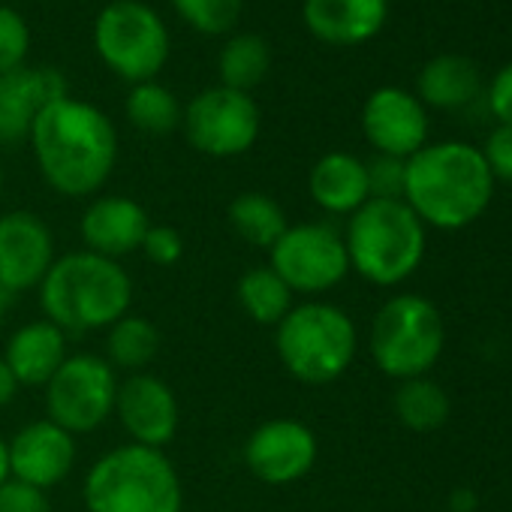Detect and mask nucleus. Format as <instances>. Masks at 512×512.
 <instances>
[{"instance_id": "1", "label": "nucleus", "mask_w": 512, "mask_h": 512, "mask_svg": "<svg viewBox=\"0 0 512 512\" xmlns=\"http://www.w3.org/2000/svg\"><path fill=\"white\" fill-rule=\"evenodd\" d=\"M28 142L43 181L70 199L100 193L118 163L112 118L100 106L70 94L43 109Z\"/></svg>"}, {"instance_id": "2", "label": "nucleus", "mask_w": 512, "mask_h": 512, "mask_svg": "<svg viewBox=\"0 0 512 512\" xmlns=\"http://www.w3.org/2000/svg\"><path fill=\"white\" fill-rule=\"evenodd\" d=\"M494 175L470 142H434L407 160L404 202L434 229L458 232L476 223L494 199Z\"/></svg>"}, {"instance_id": "3", "label": "nucleus", "mask_w": 512, "mask_h": 512, "mask_svg": "<svg viewBox=\"0 0 512 512\" xmlns=\"http://www.w3.org/2000/svg\"><path fill=\"white\" fill-rule=\"evenodd\" d=\"M37 290L43 320L67 335L109 329L127 317L133 305V281L127 269L85 247L58 256Z\"/></svg>"}, {"instance_id": "4", "label": "nucleus", "mask_w": 512, "mask_h": 512, "mask_svg": "<svg viewBox=\"0 0 512 512\" xmlns=\"http://www.w3.org/2000/svg\"><path fill=\"white\" fill-rule=\"evenodd\" d=\"M341 235L350 272L374 287L404 284L425 260V223L404 199H368Z\"/></svg>"}, {"instance_id": "5", "label": "nucleus", "mask_w": 512, "mask_h": 512, "mask_svg": "<svg viewBox=\"0 0 512 512\" xmlns=\"http://www.w3.org/2000/svg\"><path fill=\"white\" fill-rule=\"evenodd\" d=\"M88 512H181L184 485L163 449L124 443L100 455L82 485Z\"/></svg>"}, {"instance_id": "6", "label": "nucleus", "mask_w": 512, "mask_h": 512, "mask_svg": "<svg viewBox=\"0 0 512 512\" xmlns=\"http://www.w3.org/2000/svg\"><path fill=\"white\" fill-rule=\"evenodd\" d=\"M275 350L284 371L305 386L341 380L359 350L353 317L332 302H302L275 326Z\"/></svg>"}, {"instance_id": "7", "label": "nucleus", "mask_w": 512, "mask_h": 512, "mask_svg": "<svg viewBox=\"0 0 512 512\" xmlns=\"http://www.w3.org/2000/svg\"><path fill=\"white\" fill-rule=\"evenodd\" d=\"M371 359L392 380L428 377L446 347V323L434 302L416 293L392 296L371 323Z\"/></svg>"}, {"instance_id": "8", "label": "nucleus", "mask_w": 512, "mask_h": 512, "mask_svg": "<svg viewBox=\"0 0 512 512\" xmlns=\"http://www.w3.org/2000/svg\"><path fill=\"white\" fill-rule=\"evenodd\" d=\"M94 49L106 70L130 85L154 82L172 55L169 28L142 0H112L94 22Z\"/></svg>"}, {"instance_id": "9", "label": "nucleus", "mask_w": 512, "mask_h": 512, "mask_svg": "<svg viewBox=\"0 0 512 512\" xmlns=\"http://www.w3.org/2000/svg\"><path fill=\"white\" fill-rule=\"evenodd\" d=\"M118 371L97 353H76L58 368L46 389V419L64 431L91 434L115 416Z\"/></svg>"}, {"instance_id": "10", "label": "nucleus", "mask_w": 512, "mask_h": 512, "mask_svg": "<svg viewBox=\"0 0 512 512\" xmlns=\"http://www.w3.org/2000/svg\"><path fill=\"white\" fill-rule=\"evenodd\" d=\"M260 127L263 118L256 100L244 91H232L223 85L196 94L181 115V130L187 142L199 154L217 160L247 154L260 139Z\"/></svg>"}, {"instance_id": "11", "label": "nucleus", "mask_w": 512, "mask_h": 512, "mask_svg": "<svg viewBox=\"0 0 512 512\" xmlns=\"http://www.w3.org/2000/svg\"><path fill=\"white\" fill-rule=\"evenodd\" d=\"M269 266L293 293L320 296L335 290L350 275L344 235L329 223H290L269 250Z\"/></svg>"}, {"instance_id": "12", "label": "nucleus", "mask_w": 512, "mask_h": 512, "mask_svg": "<svg viewBox=\"0 0 512 512\" xmlns=\"http://www.w3.org/2000/svg\"><path fill=\"white\" fill-rule=\"evenodd\" d=\"M244 467L266 485H293L305 479L320 455L317 434L299 419H269L244 440Z\"/></svg>"}, {"instance_id": "13", "label": "nucleus", "mask_w": 512, "mask_h": 512, "mask_svg": "<svg viewBox=\"0 0 512 512\" xmlns=\"http://www.w3.org/2000/svg\"><path fill=\"white\" fill-rule=\"evenodd\" d=\"M55 260V232L40 214L28 208L0 214V290L10 296L37 290Z\"/></svg>"}, {"instance_id": "14", "label": "nucleus", "mask_w": 512, "mask_h": 512, "mask_svg": "<svg viewBox=\"0 0 512 512\" xmlns=\"http://www.w3.org/2000/svg\"><path fill=\"white\" fill-rule=\"evenodd\" d=\"M115 416L127 431L130 443L151 446V449H166L175 440L181 422L178 398L172 386L148 371L127 374L118 383Z\"/></svg>"}, {"instance_id": "15", "label": "nucleus", "mask_w": 512, "mask_h": 512, "mask_svg": "<svg viewBox=\"0 0 512 512\" xmlns=\"http://www.w3.org/2000/svg\"><path fill=\"white\" fill-rule=\"evenodd\" d=\"M362 133L377 154L410 160L428 145V112L416 94L386 85L365 100Z\"/></svg>"}, {"instance_id": "16", "label": "nucleus", "mask_w": 512, "mask_h": 512, "mask_svg": "<svg viewBox=\"0 0 512 512\" xmlns=\"http://www.w3.org/2000/svg\"><path fill=\"white\" fill-rule=\"evenodd\" d=\"M10 476L43 491L64 482L76 464V437L52 419H37L7 440Z\"/></svg>"}, {"instance_id": "17", "label": "nucleus", "mask_w": 512, "mask_h": 512, "mask_svg": "<svg viewBox=\"0 0 512 512\" xmlns=\"http://www.w3.org/2000/svg\"><path fill=\"white\" fill-rule=\"evenodd\" d=\"M70 94L67 82L52 67H19L0 76V145H22L43 109L58 97Z\"/></svg>"}, {"instance_id": "18", "label": "nucleus", "mask_w": 512, "mask_h": 512, "mask_svg": "<svg viewBox=\"0 0 512 512\" xmlns=\"http://www.w3.org/2000/svg\"><path fill=\"white\" fill-rule=\"evenodd\" d=\"M151 217L142 202L130 196H97L79 220V235L85 250L100 253L106 260H121L142 247Z\"/></svg>"}, {"instance_id": "19", "label": "nucleus", "mask_w": 512, "mask_h": 512, "mask_svg": "<svg viewBox=\"0 0 512 512\" xmlns=\"http://www.w3.org/2000/svg\"><path fill=\"white\" fill-rule=\"evenodd\" d=\"M302 19L326 46H362L383 31L389 0H305Z\"/></svg>"}, {"instance_id": "20", "label": "nucleus", "mask_w": 512, "mask_h": 512, "mask_svg": "<svg viewBox=\"0 0 512 512\" xmlns=\"http://www.w3.org/2000/svg\"><path fill=\"white\" fill-rule=\"evenodd\" d=\"M67 338L70 335L49 320H34L16 329L4 350V362L13 371L16 383L43 389L70 356Z\"/></svg>"}, {"instance_id": "21", "label": "nucleus", "mask_w": 512, "mask_h": 512, "mask_svg": "<svg viewBox=\"0 0 512 512\" xmlns=\"http://www.w3.org/2000/svg\"><path fill=\"white\" fill-rule=\"evenodd\" d=\"M308 193L326 214L350 217L371 199L365 160L350 151L323 154L308 172Z\"/></svg>"}, {"instance_id": "22", "label": "nucleus", "mask_w": 512, "mask_h": 512, "mask_svg": "<svg viewBox=\"0 0 512 512\" xmlns=\"http://www.w3.org/2000/svg\"><path fill=\"white\" fill-rule=\"evenodd\" d=\"M482 91L479 67L467 55H434L416 76V97L422 106L434 109H461L476 100Z\"/></svg>"}, {"instance_id": "23", "label": "nucleus", "mask_w": 512, "mask_h": 512, "mask_svg": "<svg viewBox=\"0 0 512 512\" xmlns=\"http://www.w3.org/2000/svg\"><path fill=\"white\" fill-rule=\"evenodd\" d=\"M229 226L250 247L272 250L278 244V238L290 229V220L275 196L260 193V190H247L229 202Z\"/></svg>"}, {"instance_id": "24", "label": "nucleus", "mask_w": 512, "mask_h": 512, "mask_svg": "<svg viewBox=\"0 0 512 512\" xmlns=\"http://www.w3.org/2000/svg\"><path fill=\"white\" fill-rule=\"evenodd\" d=\"M235 296H238L241 311L260 326H278L290 314V308L296 305L293 302L296 293L284 284V278L272 266L247 269L238 278Z\"/></svg>"}, {"instance_id": "25", "label": "nucleus", "mask_w": 512, "mask_h": 512, "mask_svg": "<svg viewBox=\"0 0 512 512\" xmlns=\"http://www.w3.org/2000/svg\"><path fill=\"white\" fill-rule=\"evenodd\" d=\"M272 70V49L260 34H235L217 55V76L223 88L250 94Z\"/></svg>"}, {"instance_id": "26", "label": "nucleus", "mask_w": 512, "mask_h": 512, "mask_svg": "<svg viewBox=\"0 0 512 512\" xmlns=\"http://www.w3.org/2000/svg\"><path fill=\"white\" fill-rule=\"evenodd\" d=\"M392 410L398 416V422L410 431H437L440 425H446L449 419V395L446 389L431 380V377H413V380H401L392 398Z\"/></svg>"}, {"instance_id": "27", "label": "nucleus", "mask_w": 512, "mask_h": 512, "mask_svg": "<svg viewBox=\"0 0 512 512\" xmlns=\"http://www.w3.org/2000/svg\"><path fill=\"white\" fill-rule=\"evenodd\" d=\"M157 350H160V332L145 317L127 314V317H121L118 323L109 326L106 362L115 371L139 374V371H145L154 362Z\"/></svg>"}, {"instance_id": "28", "label": "nucleus", "mask_w": 512, "mask_h": 512, "mask_svg": "<svg viewBox=\"0 0 512 512\" xmlns=\"http://www.w3.org/2000/svg\"><path fill=\"white\" fill-rule=\"evenodd\" d=\"M124 112H127V121L139 133L166 136V133L181 127L184 106L178 103V97L166 85H160L154 79V82H142V85L130 88V94L124 100Z\"/></svg>"}, {"instance_id": "29", "label": "nucleus", "mask_w": 512, "mask_h": 512, "mask_svg": "<svg viewBox=\"0 0 512 512\" xmlns=\"http://www.w3.org/2000/svg\"><path fill=\"white\" fill-rule=\"evenodd\" d=\"M172 7L187 28L205 37H220L238 25L244 0H172Z\"/></svg>"}, {"instance_id": "30", "label": "nucleus", "mask_w": 512, "mask_h": 512, "mask_svg": "<svg viewBox=\"0 0 512 512\" xmlns=\"http://www.w3.org/2000/svg\"><path fill=\"white\" fill-rule=\"evenodd\" d=\"M31 55V28L19 10L0 4V76L28 64Z\"/></svg>"}, {"instance_id": "31", "label": "nucleus", "mask_w": 512, "mask_h": 512, "mask_svg": "<svg viewBox=\"0 0 512 512\" xmlns=\"http://www.w3.org/2000/svg\"><path fill=\"white\" fill-rule=\"evenodd\" d=\"M368 187L371 199H404V175H407V160L389 157V154H374L368 163Z\"/></svg>"}, {"instance_id": "32", "label": "nucleus", "mask_w": 512, "mask_h": 512, "mask_svg": "<svg viewBox=\"0 0 512 512\" xmlns=\"http://www.w3.org/2000/svg\"><path fill=\"white\" fill-rule=\"evenodd\" d=\"M139 250L145 253V260L154 263V266H175L181 260V253H184V238L172 226L151 223Z\"/></svg>"}, {"instance_id": "33", "label": "nucleus", "mask_w": 512, "mask_h": 512, "mask_svg": "<svg viewBox=\"0 0 512 512\" xmlns=\"http://www.w3.org/2000/svg\"><path fill=\"white\" fill-rule=\"evenodd\" d=\"M0 512H52V500L49 491L10 476L0 485Z\"/></svg>"}, {"instance_id": "34", "label": "nucleus", "mask_w": 512, "mask_h": 512, "mask_svg": "<svg viewBox=\"0 0 512 512\" xmlns=\"http://www.w3.org/2000/svg\"><path fill=\"white\" fill-rule=\"evenodd\" d=\"M479 151H482V157H485V163H488L494 181L512 184V127L497 124V127L488 133V139H485V145H482Z\"/></svg>"}, {"instance_id": "35", "label": "nucleus", "mask_w": 512, "mask_h": 512, "mask_svg": "<svg viewBox=\"0 0 512 512\" xmlns=\"http://www.w3.org/2000/svg\"><path fill=\"white\" fill-rule=\"evenodd\" d=\"M488 109L500 124L512 127V61L494 73L488 85Z\"/></svg>"}, {"instance_id": "36", "label": "nucleus", "mask_w": 512, "mask_h": 512, "mask_svg": "<svg viewBox=\"0 0 512 512\" xmlns=\"http://www.w3.org/2000/svg\"><path fill=\"white\" fill-rule=\"evenodd\" d=\"M19 383H16V377H13V371L7 368V362H4V356H0V407H7L16 395H19Z\"/></svg>"}, {"instance_id": "37", "label": "nucleus", "mask_w": 512, "mask_h": 512, "mask_svg": "<svg viewBox=\"0 0 512 512\" xmlns=\"http://www.w3.org/2000/svg\"><path fill=\"white\" fill-rule=\"evenodd\" d=\"M449 506H452V512H473V506H476V494H473V491H467V488H458V491L449 497Z\"/></svg>"}, {"instance_id": "38", "label": "nucleus", "mask_w": 512, "mask_h": 512, "mask_svg": "<svg viewBox=\"0 0 512 512\" xmlns=\"http://www.w3.org/2000/svg\"><path fill=\"white\" fill-rule=\"evenodd\" d=\"M10 479V452H7V440L0 437V485Z\"/></svg>"}, {"instance_id": "39", "label": "nucleus", "mask_w": 512, "mask_h": 512, "mask_svg": "<svg viewBox=\"0 0 512 512\" xmlns=\"http://www.w3.org/2000/svg\"><path fill=\"white\" fill-rule=\"evenodd\" d=\"M13 302H16V296H10L7 290H0V329H4V323H7V317L13 311Z\"/></svg>"}, {"instance_id": "40", "label": "nucleus", "mask_w": 512, "mask_h": 512, "mask_svg": "<svg viewBox=\"0 0 512 512\" xmlns=\"http://www.w3.org/2000/svg\"><path fill=\"white\" fill-rule=\"evenodd\" d=\"M0 193H4V166H0Z\"/></svg>"}, {"instance_id": "41", "label": "nucleus", "mask_w": 512, "mask_h": 512, "mask_svg": "<svg viewBox=\"0 0 512 512\" xmlns=\"http://www.w3.org/2000/svg\"><path fill=\"white\" fill-rule=\"evenodd\" d=\"M0 4H7V0H0Z\"/></svg>"}]
</instances>
